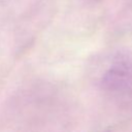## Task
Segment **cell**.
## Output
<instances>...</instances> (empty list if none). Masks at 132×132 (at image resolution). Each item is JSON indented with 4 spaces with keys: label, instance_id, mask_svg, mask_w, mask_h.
<instances>
[{
    "label": "cell",
    "instance_id": "cell-1",
    "mask_svg": "<svg viewBox=\"0 0 132 132\" xmlns=\"http://www.w3.org/2000/svg\"><path fill=\"white\" fill-rule=\"evenodd\" d=\"M99 85L104 91L118 95L132 90V53H116L100 72Z\"/></svg>",
    "mask_w": 132,
    "mask_h": 132
}]
</instances>
